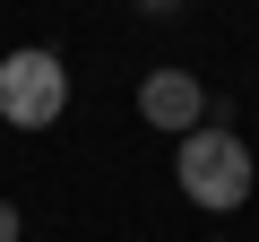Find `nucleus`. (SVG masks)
Listing matches in <instances>:
<instances>
[{
  "instance_id": "7ed1b4c3",
  "label": "nucleus",
  "mask_w": 259,
  "mask_h": 242,
  "mask_svg": "<svg viewBox=\"0 0 259 242\" xmlns=\"http://www.w3.org/2000/svg\"><path fill=\"white\" fill-rule=\"evenodd\" d=\"M139 121H147V130L190 139V130H207V121L233 130V104L207 95V78H190V69H147V78H139Z\"/></svg>"
},
{
  "instance_id": "39448f33",
  "label": "nucleus",
  "mask_w": 259,
  "mask_h": 242,
  "mask_svg": "<svg viewBox=\"0 0 259 242\" xmlns=\"http://www.w3.org/2000/svg\"><path fill=\"white\" fill-rule=\"evenodd\" d=\"M139 9H147V18H156V9H182V0H139Z\"/></svg>"
},
{
  "instance_id": "20e7f679",
  "label": "nucleus",
  "mask_w": 259,
  "mask_h": 242,
  "mask_svg": "<svg viewBox=\"0 0 259 242\" xmlns=\"http://www.w3.org/2000/svg\"><path fill=\"white\" fill-rule=\"evenodd\" d=\"M26 233V216H18V199H0V242H18Z\"/></svg>"
},
{
  "instance_id": "f03ea898",
  "label": "nucleus",
  "mask_w": 259,
  "mask_h": 242,
  "mask_svg": "<svg viewBox=\"0 0 259 242\" xmlns=\"http://www.w3.org/2000/svg\"><path fill=\"white\" fill-rule=\"evenodd\" d=\"M69 112V61L44 52V44H18L0 52V121L9 130H52Z\"/></svg>"
},
{
  "instance_id": "f257e3e1",
  "label": "nucleus",
  "mask_w": 259,
  "mask_h": 242,
  "mask_svg": "<svg viewBox=\"0 0 259 242\" xmlns=\"http://www.w3.org/2000/svg\"><path fill=\"white\" fill-rule=\"evenodd\" d=\"M173 182H182V199H190V208H207V216H233V208L250 199L259 165H250V147L225 130V121H207V130H190V139L173 147Z\"/></svg>"
}]
</instances>
